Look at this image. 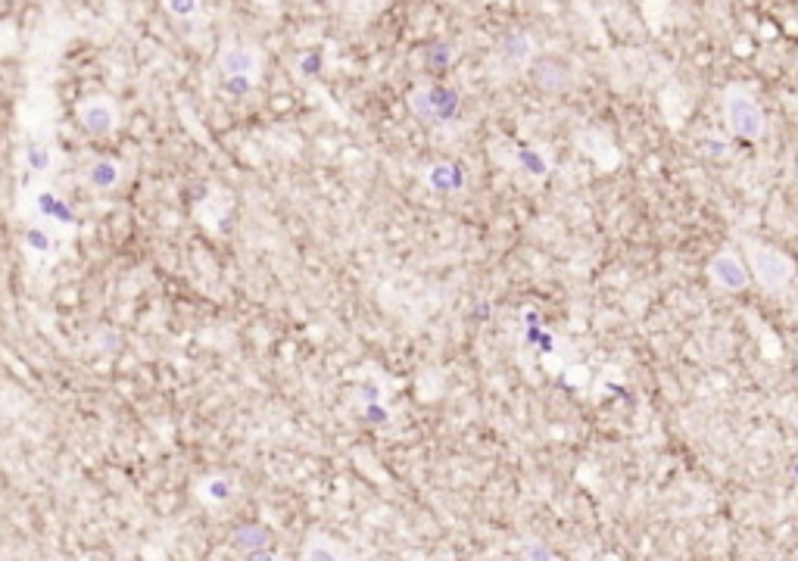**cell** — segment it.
<instances>
[{"label": "cell", "instance_id": "cell-1", "mask_svg": "<svg viewBox=\"0 0 798 561\" xmlns=\"http://www.w3.org/2000/svg\"><path fill=\"white\" fill-rule=\"evenodd\" d=\"M409 110L421 125L443 128L449 125L461 110V94L453 85H418L409 94Z\"/></svg>", "mask_w": 798, "mask_h": 561}, {"label": "cell", "instance_id": "cell-2", "mask_svg": "<svg viewBox=\"0 0 798 561\" xmlns=\"http://www.w3.org/2000/svg\"><path fill=\"white\" fill-rule=\"evenodd\" d=\"M724 119L727 128L743 141H758L768 131V119L755 97L745 87H727L724 94Z\"/></svg>", "mask_w": 798, "mask_h": 561}, {"label": "cell", "instance_id": "cell-3", "mask_svg": "<svg viewBox=\"0 0 798 561\" xmlns=\"http://www.w3.org/2000/svg\"><path fill=\"white\" fill-rule=\"evenodd\" d=\"M749 268H752V275H755V281L761 284L764 290H770V293L783 290L795 278L793 256H786L780 247H774V243L749 241Z\"/></svg>", "mask_w": 798, "mask_h": 561}, {"label": "cell", "instance_id": "cell-4", "mask_svg": "<svg viewBox=\"0 0 798 561\" xmlns=\"http://www.w3.org/2000/svg\"><path fill=\"white\" fill-rule=\"evenodd\" d=\"M29 210L35 222H44L50 228H56L60 235L72 237L79 231V216H75L72 203L62 197L56 187L50 185H35L29 191Z\"/></svg>", "mask_w": 798, "mask_h": 561}, {"label": "cell", "instance_id": "cell-5", "mask_svg": "<svg viewBox=\"0 0 798 561\" xmlns=\"http://www.w3.org/2000/svg\"><path fill=\"white\" fill-rule=\"evenodd\" d=\"M19 247H22L25 260L37 268H54L60 262L62 250H66V235H60L56 228L31 219L22 231H19Z\"/></svg>", "mask_w": 798, "mask_h": 561}, {"label": "cell", "instance_id": "cell-6", "mask_svg": "<svg viewBox=\"0 0 798 561\" xmlns=\"http://www.w3.org/2000/svg\"><path fill=\"white\" fill-rule=\"evenodd\" d=\"M75 116H79V125L91 137H106L119 128L116 100L106 97V94H91V97H85L79 106H75Z\"/></svg>", "mask_w": 798, "mask_h": 561}, {"label": "cell", "instance_id": "cell-7", "mask_svg": "<svg viewBox=\"0 0 798 561\" xmlns=\"http://www.w3.org/2000/svg\"><path fill=\"white\" fill-rule=\"evenodd\" d=\"M708 278H711V284L718 290H727V293H739V290H745L752 284V268L745 266L743 260H739L733 250H720V253L711 256V262H708Z\"/></svg>", "mask_w": 798, "mask_h": 561}, {"label": "cell", "instance_id": "cell-8", "mask_svg": "<svg viewBox=\"0 0 798 561\" xmlns=\"http://www.w3.org/2000/svg\"><path fill=\"white\" fill-rule=\"evenodd\" d=\"M421 181L428 191L440 194V197H455V194L468 191V169L455 160H434L421 172Z\"/></svg>", "mask_w": 798, "mask_h": 561}, {"label": "cell", "instance_id": "cell-9", "mask_svg": "<svg viewBox=\"0 0 798 561\" xmlns=\"http://www.w3.org/2000/svg\"><path fill=\"white\" fill-rule=\"evenodd\" d=\"M215 66H219L221 78H231V75H250V78H259V69H262V56H259L256 47L240 41H228L219 47V56H215Z\"/></svg>", "mask_w": 798, "mask_h": 561}, {"label": "cell", "instance_id": "cell-10", "mask_svg": "<svg viewBox=\"0 0 798 561\" xmlns=\"http://www.w3.org/2000/svg\"><path fill=\"white\" fill-rule=\"evenodd\" d=\"M81 181L94 194H112L125 181V166L116 156H91L81 166Z\"/></svg>", "mask_w": 798, "mask_h": 561}, {"label": "cell", "instance_id": "cell-11", "mask_svg": "<svg viewBox=\"0 0 798 561\" xmlns=\"http://www.w3.org/2000/svg\"><path fill=\"white\" fill-rule=\"evenodd\" d=\"M530 75H534L536 87L549 94H565L574 87V69L561 56H540V60H534L530 62Z\"/></svg>", "mask_w": 798, "mask_h": 561}, {"label": "cell", "instance_id": "cell-12", "mask_svg": "<svg viewBox=\"0 0 798 561\" xmlns=\"http://www.w3.org/2000/svg\"><path fill=\"white\" fill-rule=\"evenodd\" d=\"M496 56H499V62H503L505 69H524V66L534 62L536 44H534V37H530L528 31L511 29V31H505V35L499 37Z\"/></svg>", "mask_w": 798, "mask_h": 561}, {"label": "cell", "instance_id": "cell-13", "mask_svg": "<svg viewBox=\"0 0 798 561\" xmlns=\"http://www.w3.org/2000/svg\"><path fill=\"white\" fill-rule=\"evenodd\" d=\"M194 493H197V499L203 502V506L221 508V506H228L234 496H237V477L225 474V471H209V474H203L197 481Z\"/></svg>", "mask_w": 798, "mask_h": 561}, {"label": "cell", "instance_id": "cell-14", "mask_svg": "<svg viewBox=\"0 0 798 561\" xmlns=\"http://www.w3.org/2000/svg\"><path fill=\"white\" fill-rule=\"evenodd\" d=\"M22 169L29 178H47L56 169V150L47 137H29L22 144Z\"/></svg>", "mask_w": 798, "mask_h": 561}, {"label": "cell", "instance_id": "cell-15", "mask_svg": "<svg viewBox=\"0 0 798 561\" xmlns=\"http://www.w3.org/2000/svg\"><path fill=\"white\" fill-rule=\"evenodd\" d=\"M303 561H353V552L325 531H312L303 540Z\"/></svg>", "mask_w": 798, "mask_h": 561}, {"label": "cell", "instance_id": "cell-16", "mask_svg": "<svg viewBox=\"0 0 798 561\" xmlns=\"http://www.w3.org/2000/svg\"><path fill=\"white\" fill-rule=\"evenodd\" d=\"M515 169L530 181H540L553 172V153H546L536 144H521L515 147Z\"/></svg>", "mask_w": 798, "mask_h": 561}, {"label": "cell", "instance_id": "cell-17", "mask_svg": "<svg viewBox=\"0 0 798 561\" xmlns=\"http://www.w3.org/2000/svg\"><path fill=\"white\" fill-rule=\"evenodd\" d=\"M231 546L244 556V552H256V549H271L275 540H271V531L265 524H256V521H246V524H237L231 533Z\"/></svg>", "mask_w": 798, "mask_h": 561}, {"label": "cell", "instance_id": "cell-18", "mask_svg": "<svg viewBox=\"0 0 798 561\" xmlns=\"http://www.w3.org/2000/svg\"><path fill=\"white\" fill-rule=\"evenodd\" d=\"M453 62H455V47L449 41H430L424 47V66L430 72H446Z\"/></svg>", "mask_w": 798, "mask_h": 561}, {"label": "cell", "instance_id": "cell-19", "mask_svg": "<svg viewBox=\"0 0 798 561\" xmlns=\"http://www.w3.org/2000/svg\"><path fill=\"white\" fill-rule=\"evenodd\" d=\"M521 558H524V561H555L559 556H555V552L549 549V546L543 543V540L528 537V540H521Z\"/></svg>", "mask_w": 798, "mask_h": 561}, {"label": "cell", "instance_id": "cell-20", "mask_svg": "<svg viewBox=\"0 0 798 561\" xmlns=\"http://www.w3.org/2000/svg\"><path fill=\"white\" fill-rule=\"evenodd\" d=\"M162 6H166V12L172 19H181V22H185V19L200 16L203 0H162Z\"/></svg>", "mask_w": 798, "mask_h": 561}, {"label": "cell", "instance_id": "cell-21", "mask_svg": "<svg viewBox=\"0 0 798 561\" xmlns=\"http://www.w3.org/2000/svg\"><path fill=\"white\" fill-rule=\"evenodd\" d=\"M256 81L259 78H250V75H231V78H225V85H221V91L228 94V97H250L253 91H256Z\"/></svg>", "mask_w": 798, "mask_h": 561}, {"label": "cell", "instance_id": "cell-22", "mask_svg": "<svg viewBox=\"0 0 798 561\" xmlns=\"http://www.w3.org/2000/svg\"><path fill=\"white\" fill-rule=\"evenodd\" d=\"M296 69H300L303 75H315L321 69V60L319 54H303L300 60H296Z\"/></svg>", "mask_w": 798, "mask_h": 561}, {"label": "cell", "instance_id": "cell-23", "mask_svg": "<svg viewBox=\"0 0 798 561\" xmlns=\"http://www.w3.org/2000/svg\"><path fill=\"white\" fill-rule=\"evenodd\" d=\"M240 561H281V556H278V549H275V546H271V549L244 552V556H240Z\"/></svg>", "mask_w": 798, "mask_h": 561}, {"label": "cell", "instance_id": "cell-24", "mask_svg": "<svg viewBox=\"0 0 798 561\" xmlns=\"http://www.w3.org/2000/svg\"><path fill=\"white\" fill-rule=\"evenodd\" d=\"M555 561H561V558H555Z\"/></svg>", "mask_w": 798, "mask_h": 561}]
</instances>
